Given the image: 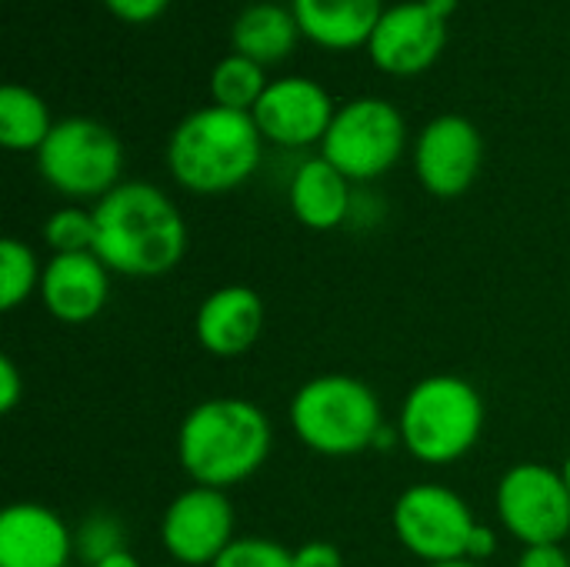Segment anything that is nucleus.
<instances>
[{"mask_svg": "<svg viewBox=\"0 0 570 567\" xmlns=\"http://www.w3.org/2000/svg\"><path fill=\"white\" fill-rule=\"evenodd\" d=\"M94 254L117 277H164L184 261L190 244L180 207L150 180H120L94 204Z\"/></svg>", "mask_w": 570, "mask_h": 567, "instance_id": "nucleus-1", "label": "nucleus"}, {"mask_svg": "<svg viewBox=\"0 0 570 567\" xmlns=\"http://www.w3.org/2000/svg\"><path fill=\"white\" fill-rule=\"evenodd\" d=\"M274 428L257 401L207 398L194 404L177 428L180 471L214 491L250 481L271 458Z\"/></svg>", "mask_w": 570, "mask_h": 567, "instance_id": "nucleus-2", "label": "nucleus"}, {"mask_svg": "<svg viewBox=\"0 0 570 567\" xmlns=\"http://www.w3.org/2000/svg\"><path fill=\"white\" fill-rule=\"evenodd\" d=\"M264 134L254 114L230 107L190 110L167 140V170L187 194L217 197L247 184L264 160Z\"/></svg>", "mask_w": 570, "mask_h": 567, "instance_id": "nucleus-3", "label": "nucleus"}, {"mask_svg": "<svg viewBox=\"0 0 570 567\" xmlns=\"http://www.w3.org/2000/svg\"><path fill=\"white\" fill-rule=\"evenodd\" d=\"M484 398L458 374L421 378L397 418L401 448L428 468H448L468 458L484 434Z\"/></svg>", "mask_w": 570, "mask_h": 567, "instance_id": "nucleus-4", "label": "nucleus"}, {"mask_svg": "<svg viewBox=\"0 0 570 567\" xmlns=\"http://www.w3.org/2000/svg\"><path fill=\"white\" fill-rule=\"evenodd\" d=\"M297 441L321 458H357L377 448L384 424L381 398L354 374H317L304 381L287 408Z\"/></svg>", "mask_w": 570, "mask_h": 567, "instance_id": "nucleus-5", "label": "nucleus"}, {"mask_svg": "<svg viewBox=\"0 0 570 567\" xmlns=\"http://www.w3.org/2000/svg\"><path fill=\"white\" fill-rule=\"evenodd\" d=\"M37 174L60 197L97 204L120 184L124 144L94 117H63L37 150Z\"/></svg>", "mask_w": 570, "mask_h": 567, "instance_id": "nucleus-6", "label": "nucleus"}, {"mask_svg": "<svg viewBox=\"0 0 570 567\" xmlns=\"http://www.w3.org/2000/svg\"><path fill=\"white\" fill-rule=\"evenodd\" d=\"M407 147L404 114L381 97H354L337 107L324 140L321 157L331 160L351 184H367L384 177Z\"/></svg>", "mask_w": 570, "mask_h": 567, "instance_id": "nucleus-7", "label": "nucleus"}, {"mask_svg": "<svg viewBox=\"0 0 570 567\" xmlns=\"http://www.w3.org/2000/svg\"><path fill=\"white\" fill-rule=\"evenodd\" d=\"M478 525L481 521L474 518L471 505L444 485H411L391 508L394 538L424 565L468 558Z\"/></svg>", "mask_w": 570, "mask_h": 567, "instance_id": "nucleus-8", "label": "nucleus"}, {"mask_svg": "<svg viewBox=\"0 0 570 567\" xmlns=\"http://www.w3.org/2000/svg\"><path fill=\"white\" fill-rule=\"evenodd\" d=\"M494 511L501 528L524 548L564 545L570 535L568 481L558 468L541 461L514 465L494 488Z\"/></svg>", "mask_w": 570, "mask_h": 567, "instance_id": "nucleus-9", "label": "nucleus"}, {"mask_svg": "<svg viewBox=\"0 0 570 567\" xmlns=\"http://www.w3.org/2000/svg\"><path fill=\"white\" fill-rule=\"evenodd\" d=\"M237 538L227 491L190 485L160 515V545L180 567H210Z\"/></svg>", "mask_w": 570, "mask_h": 567, "instance_id": "nucleus-10", "label": "nucleus"}, {"mask_svg": "<svg viewBox=\"0 0 570 567\" xmlns=\"http://www.w3.org/2000/svg\"><path fill=\"white\" fill-rule=\"evenodd\" d=\"M411 157L417 184L441 201H454L468 194L481 174L484 137L464 114H441L424 124Z\"/></svg>", "mask_w": 570, "mask_h": 567, "instance_id": "nucleus-11", "label": "nucleus"}, {"mask_svg": "<svg viewBox=\"0 0 570 567\" xmlns=\"http://www.w3.org/2000/svg\"><path fill=\"white\" fill-rule=\"evenodd\" d=\"M448 43V20L438 17L424 0H404L384 7L367 53L391 77H417L431 70Z\"/></svg>", "mask_w": 570, "mask_h": 567, "instance_id": "nucleus-12", "label": "nucleus"}, {"mask_svg": "<svg viewBox=\"0 0 570 567\" xmlns=\"http://www.w3.org/2000/svg\"><path fill=\"white\" fill-rule=\"evenodd\" d=\"M257 130L267 144L301 150L321 144L337 107L331 94L311 77H277L267 84L264 97L250 110Z\"/></svg>", "mask_w": 570, "mask_h": 567, "instance_id": "nucleus-13", "label": "nucleus"}, {"mask_svg": "<svg viewBox=\"0 0 570 567\" xmlns=\"http://www.w3.org/2000/svg\"><path fill=\"white\" fill-rule=\"evenodd\" d=\"M110 271L94 254H50L40 274V304L57 324H90L110 301Z\"/></svg>", "mask_w": 570, "mask_h": 567, "instance_id": "nucleus-14", "label": "nucleus"}, {"mask_svg": "<svg viewBox=\"0 0 570 567\" xmlns=\"http://www.w3.org/2000/svg\"><path fill=\"white\" fill-rule=\"evenodd\" d=\"M264 324V297L247 284H224L200 301L194 314V338L210 358L230 361L247 354L261 341Z\"/></svg>", "mask_w": 570, "mask_h": 567, "instance_id": "nucleus-15", "label": "nucleus"}, {"mask_svg": "<svg viewBox=\"0 0 570 567\" xmlns=\"http://www.w3.org/2000/svg\"><path fill=\"white\" fill-rule=\"evenodd\" d=\"M73 528L37 501H13L0 511V567H70Z\"/></svg>", "mask_w": 570, "mask_h": 567, "instance_id": "nucleus-16", "label": "nucleus"}, {"mask_svg": "<svg viewBox=\"0 0 570 567\" xmlns=\"http://www.w3.org/2000/svg\"><path fill=\"white\" fill-rule=\"evenodd\" d=\"M287 201H291L294 217L311 231H337L351 221V211H354L351 180L321 154L307 157L294 170Z\"/></svg>", "mask_w": 570, "mask_h": 567, "instance_id": "nucleus-17", "label": "nucleus"}, {"mask_svg": "<svg viewBox=\"0 0 570 567\" xmlns=\"http://www.w3.org/2000/svg\"><path fill=\"white\" fill-rule=\"evenodd\" d=\"M297 27L324 50L367 47L384 3L381 0H291Z\"/></svg>", "mask_w": 570, "mask_h": 567, "instance_id": "nucleus-18", "label": "nucleus"}, {"mask_svg": "<svg viewBox=\"0 0 570 567\" xmlns=\"http://www.w3.org/2000/svg\"><path fill=\"white\" fill-rule=\"evenodd\" d=\"M301 27L291 7L281 3H250L247 10L237 13L234 27H230V47L240 57L257 60L261 67L284 60L287 53H294L297 40H301Z\"/></svg>", "mask_w": 570, "mask_h": 567, "instance_id": "nucleus-19", "label": "nucleus"}, {"mask_svg": "<svg viewBox=\"0 0 570 567\" xmlns=\"http://www.w3.org/2000/svg\"><path fill=\"white\" fill-rule=\"evenodd\" d=\"M50 107L43 97L23 84H3L0 87V144L7 150H40L43 140L53 130Z\"/></svg>", "mask_w": 570, "mask_h": 567, "instance_id": "nucleus-20", "label": "nucleus"}, {"mask_svg": "<svg viewBox=\"0 0 570 567\" xmlns=\"http://www.w3.org/2000/svg\"><path fill=\"white\" fill-rule=\"evenodd\" d=\"M267 67H261L250 57L240 53H227L224 60H217V67L210 70V97L217 107H230V110H254L257 100L267 90Z\"/></svg>", "mask_w": 570, "mask_h": 567, "instance_id": "nucleus-21", "label": "nucleus"}, {"mask_svg": "<svg viewBox=\"0 0 570 567\" xmlns=\"http://www.w3.org/2000/svg\"><path fill=\"white\" fill-rule=\"evenodd\" d=\"M40 274H43V264L37 261V254L17 237H3L0 241V311L10 314L20 304H27L40 291Z\"/></svg>", "mask_w": 570, "mask_h": 567, "instance_id": "nucleus-22", "label": "nucleus"}, {"mask_svg": "<svg viewBox=\"0 0 570 567\" xmlns=\"http://www.w3.org/2000/svg\"><path fill=\"white\" fill-rule=\"evenodd\" d=\"M43 244L50 247V254H83L94 251L97 241V221H94V207H80V204H67L57 207L53 214H47L43 227H40Z\"/></svg>", "mask_w": 570, "mask_h": 567, "instance_id": "nucleus-23", "label": "nucleus"}, {"mask_svg": "<svg viewBox=\"0 0 570 567\" xmlns=\"http://www.w3.org/2000/svg\"><path fill=\"white\" fill-rule=\"evenodd\" d=\"M73 551L83 561V567H94L97 561L127 551V531L124 521L114 511H90L77 528H73Z\"/></svg>", "mask_w": 570, "mask_h": 567, "instance_id": "nucleus-24", "label": "nucleus"}, {"mask_svg": "<svg viewBox=\"0 0 570 567\" xmlns=\"http://www.w3.org/2000/svg\"><path fill=\"white\" fill-rule=\"evenodd\" d=\"M210 567H294V551L261 535H240Z\"/></svg>", "mask_w": 570, "mask_h": 567, "instance_id": "nucleus-25", "label": "nucleus"}, {"mask_svg": "<svg viewBox=\"0 0 570 567\" xmlns=\"http://www.w3.org/2000/svg\"><path fill=\"white\" fill-rule=\"evenodd\" d=\"M104 7L124 23H154L170 7V0H104Z\"/></svg>", "mask_w": 570, "mask_h": 567, "instance_id": "nucleus-26", "label": "nucleus"}, {"mask_svg": "<svg viewBox=\"0 0 570 567\" xmlns=\"http://www.w3.org/2000/svg\"><path fill=\"white\" fill-rule=\"evenodd\" d=\"M294 567H344V555L331 541H307L294 551Z\"/></svg>", "mask_w": 570, "mask_h": 567, "instance_id": "nucleus-27", "label": "nucleus"}, {"mask_svg": "<svg viewBox=\"0 0 570 567\" xmlns=\"http://www.w3.org/2000/svg\"><path fill=\"white\" fill-rule=\"evenodd\" d=\"M23 398V378H20V368L10 354L0 358V411L10 414Z\"/></svg>", "mask_w": 570, "mask_h": 567, "instance_id": "nucleus-28", "label": "nucleus"}, {"mask_svg": "<svg viewBox=\"0 0 570 567\" xmlns=\"http://www.w3.org/2000/svg\"><path fill=\"white\" fill-rule=\"evenodd\" d=\"M518 567H570V555L564 545H534L521 551Z\"/></svg>", "mask_w": 570, "mask_h": 567, "instance_id": "nucleus-29", "label": "nucleus"}, {"mask_svg": "<svg viewBox=\"0 0 570 567\" xmlns=\"http://www.w3.org/2000/svg\"><path fill=\"white\" fill-rule=\"evenodd\" d=\"M494 555H498V535H494V528L478 525V531H474V538H471V545H468V561L484 565V561H491Z\"/></svg>", "mask_w": 570, "mask_h": 567, "instance_id": "nucleus-30", "label": "nucleus"}, {"mask_svg": "<svg viewBox=\"0 0 570 567\" xmlns=\"http://www.w3.org/2000/svg\"><path fill=\"white\" fill-rule=\"evenodd\" d=\"M94 567H140V561H137L130 551H117V555H110V558L97 561Z\"/></svg>", "mask_w": 570, "mask_h": 567, "instance_id": "nucleus-31", "label": "nucleus"}, {"mask_svg": "<svg viewBox=\"0 0 570 567\" xmlns=\"http://www.w3.org/2000/svg\"><path fill=\"white\" fill-rule=\"evenodd\" d=\"M424 3H428L438 17H444V20L458 10V0H424Z\"/></svg>", "mask_w": 570, "mask_h": 567, "instance_id": "nucleus-32", "label": "nucleus"}, {"mask_svg": "<svg viewBox=\"0 0 570 567\" xmlns=\"http://www.w3.org/2000/svg\"><path fill=\"white\" fill-rule=\"evenodd\" d=\"M428 567H484V565H478V561H468V558H461V561H444V565H428Z\"/></svg>", "mask_w": 570, "mask_h": 567, "instance_id": "nucleus-33", "label": "nucleus"}, {"mask_svg": "<svg viewBox=\"0 0 570 567\" xmlns=\"http://www.w3.org/2000/svg\"><path fill=\"white\" fill-rule=\"evenodd\" d=\"M561 475H564V481H568V491H570V454L564 458V468H561Z\"/></svg>", "mask_w": 570, "mask_h": 567, "instance_id": "nucleus-34", "label": "nucleus"}, {"mask_svg": "<svg viewBox=\"0 0 570 567\" xmlns=\"http://www.w3.org/2000/svg\"><path fill=\"white\" fill-rule=\"evenodd\" d=\"M157 567H180V565H157Z\"/></svg>", "mask_w": 570, "mask_h": 567, "instance_id": "nucleus-35", "label": "nucleus"}]
</instances>
